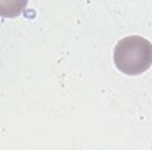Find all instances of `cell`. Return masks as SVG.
Here are the masks:
<instances>
[{
	"instance_id": "1",
	"label": "cell",
	"mask_w": 152,
	"mask_h": 150,
	"mask_svg": "<svg viewBox=\"0 0 152 150\" xmlns=\"http://www.w3.org/2000/svg\"><path fill=\"white\" fill-rule=\"evenodd\" d=\"M115 67L127 76L143 74L152 66V44L140 36L120 39L113 50Z\"/></svg>"
}]
</instances>
